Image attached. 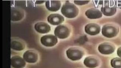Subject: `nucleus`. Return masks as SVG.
I'll return each mask as SVG.
<instances>
[{
    "mask_svg": "<svg viewBox=\"0 0 121 68\" xmlns=\"http://www.w3.org/2000/svg\"><path fill=\"white\" fill-rule=\"evenodd\" d=\"M11 47L15 50L21 51L24 49L25 46L24 44L20 40L16 39L12 40Z\"/></svg>",
    "mask_w": 121,
    "mask_h": 68,
    "instance_id": "obj_17",
    "label": "nucleus"
},
{
    "mask_svg": "<svg viewBox=\"0 0 121 68\" xmlns=\"http://www.w3.org/2000/svg\"><path fill=\"white\" fill-rule=\"evenodd\" d=\"M112 66L114 68H121V59L115 58L112 59L111 61Z\"/></svg>",
    "mask_w": 121,
    "mask_h": 68,
    "instance_id": "obj_18",
    "label": "nucleus"
},
{
    "mask_svg": "<svg viewBox=\"0 0 121 68\" xmlns=\"http://www.w3.org/2000/svg\"><path fill=\"white\" fill-rule=\"evenodd\" d=\"M24 16L22 10L17 7L12 8L11 9V20L17 21L21 20Z\"/></svg>",
    "mask_w": 121,
    "mask_h": 68,
    "instance_id": "obj_9",
    "label": "nucleus"
},
{
    "mask_svg": "<svg viewBox=\"0 0 121 68\" xmlns=\"http://www.w3.org/2000/svg\"><path fill=\"white\" fill-rule=\"evenodd\" d=\"M119 31V29L117 26L112 24H108L103 26L102 33L104 36L111 38L116 36Z\"/></svg>",
    "mask_w": 121,
    "mask_h": 68,
    "instance_id": "obj_3",
    "label": "nucleus"
},
{
    "mask_svg": "<svg viewBox=\"0 0 121 68\" xmlns=\"http://www.w3.org/2000/svg\"><path fill=\"white\" fill-rule=\"evenodd\" d=\"M68 57L73 60H78L82 56L83 53L82 51L75 48H71L67 50Z\"/></svg>",
    "mask_w": 121,
    "mask_h": 68,
    "instance_id": "obj_5",
    "label": "nucleus"
},
{
    "mask_svg": "<svg viewBox=\"0 0 121 68\" xmlns=\"http://www.w3.org/2000/svg\"><path fill=\"white\" fill-rule=\"evenodd\" d=\"M87 17L91 19H94L101 17L102 13L99 10L95 8H91L88 9L85 12Z\"/></svg>",
    "mask_w": 121,
    "mask_h": 68,
    "instance_id": "obj_15",
    "label": "nucleus"
},
{
    "mask_svg": "<svg viewBox=\"0 0 121 68\" xmlns=\"http://www.w3.org/2000/svg\"><path fill=\"white\" fill-rule=\"evenodd\" d=\"M34 28L37 32L41 34L48 33L51 30L50 26L47 23L43 22H38L36 23Z\"/></svg>",
    "mask_w": 121,
    "mask_h": 68,
    "instance_id": "obj_11",
    "label": "nucleus"
},
{
    "mask_svg": "<svg viewBox=\"0 0 121 68\" xmlns=\"http://www.w3.org/2000/svg\"><path fill=\"white\" fill-rule=\"evenodd\" d=\"M23 57L27 62L29 63L35 62L38 58V55L36 52L31 50L26 51L24 53Z\"/></svg>",
    "mask_w": 121,
    "mask_h": 68,
    "instance_id": "obj_12",
    "label": "nucleus"
},
{
    "mask_svg": "<svg viewBox=\"0 0 121 68\" xmlns=\"http://www.w3.org/2000/svg\"><path fill=\"white\" fill-rule=\"evenodd\" d=\"M40 41L42 44L47 47H51L55 45L57 42V39L53 35L48 34L41 37Z\"/></svg>",
    "mask_w": 121,
    "mask_h": 68,
    "instance_id": "obj_4",
    "label": "nucleus"
},
{
    "mask_svg": "<svg viewBox=\"0 0 121 68\" xmlns=\"http://www.w3.org/2000/svg\"><path fill=\"white\" fill-rule=\"evenodd\" d=\"M84 64L87 67L93 68L97 66L98 63L97 59L92 56H88L85 58Z\"/></svg>",
    "mask_w": 121,
    "mask_h": 68,
    "instance_id": "obj_16",
    "label": "nucleus"
},
{
    "mask_svg": "<svg viewBox=\"0 0 121 68\" xmlns=\"http://www.w3.org/2000/svg\"><path fill=\"white\" fill-rule=\"evenodd\" d=\"M61 12L66 17L72 18L78 15V9L74 4L67 1L63 5L61 9Z\"/></svg>",
    "mask_w": 121,
    "mask_h": 68,
    "instance_id": "obj_1",
    "label": "nucleus"
},
{
    "mask_svg": "<svg viewBox=\"0 0 121 68\" xmlns=\"http://www.w3.org/2000/svg\"><path fill=\"white\" fill-rule=\"evenodd\" d=\"M25 63L23 59L18 56H15L11 58V65L15 68H21L24 67Z\"/></svg>",
    "mask_w": 121,
    "mask_h": 68,
    "instance_id": "obj_14",
    "label": "nucleus"
},
{
    "mask_svg": "<svg viewBox=\"0 0 121 68\" xmlns=\"http://www.w3.org/2000/svg\"><path fill=\"white\" fill-rule=\"evenodd\" d=\"M116 1H104V5L101 10L103 14L106 16H110L114 15L117 10V3Z\"/></svg>",
    "mask_w": 121,
    "mask_h": 68,
    "instance_id": "obj_2",
    "label": "nucleus"
},
{
    "mask_svg": "<svg viewBox=\"0 0 121 68\" xmlns=\"http://www.w3.org/2000/svg\"><path fill=\"white\" fill-rule=\"evenodd\" d=\"M47 20L52 25H57L60 24L64 21V18L59 14H52L48 16Z\"/></svg>",
    "mask_w": 121,
    "mask_h": 68,
    "instance_id": "obj_8",
    "label": "nucleus"
},
{
    "mask_svg": "<svg viewBox=\"0 0 121 68\" xmlns=\"http://www.w3.org/2000/svg\"><path fill=\"white\" fill-rule=\"evenodd\" d=\"M117 54L119 56L121 57V47L118 49L117 50Z\"/></svg>",
    "mask_w": 121,
    "mask_h": 68,
    "instance_id": "obj_20",
    "label": "nucleus"
},
{
    "mask_svg": "<svg viewBox=\"0 0 121 68\" xmlns=\"http://www.w3.org/2000/svg\"><path fill=\"white\" fill-rule=\"evenodd\" d=\"M117 2V6L121 9V0H118Z\"/></svg>",
    "mask_w": 121,
    "mask_h": 68,
    "instance_id": "obj_21",
    "label": "nucleus"
},
{
    "mask_svg": "<svg viewBox=\"0 0 121 68\" xmlns=\"http://www.w3.org/2000/svg\"><path fill=\"white\" fill-rule=\"evenodd\" d=\"M45 1H37L35 2V3L37 4H40L44 2Z\"/></svg>",
    "mask_w": 121,
    "mask_h": 68,
    "instance_id": "obj_22",
    "label": "nucleus"
},
{
    "mask_svg": "<svg viewBox=\"0 0 121 68\" xmlns=\"http://www.w3.org/2000/svg\"><path fill=\"white\" fill-rule=\"evenodd\" d=\"M54 33L58 38L63 39L67 37L69 35V30L66 26L63 25H60L55 28Z\"/></svg>",
    "mask_w": 121,
    "mask_h": 68,
    "instance_id": "obj_6",
    "label": "nucleus"
},
{
    "mask_svg": "<svg viewBox=\"0 0 121 68\" xmlns=\"http://www.w3.org/2000/svg\"><path fill=\"white\" fill-rule=\"evenodd\" d=\"M47 8L51 11H56L59 10L61 6V3L59 0H47L45 3Z\"/></svg>",
    "mask_w": 121,
    "mask_h": 68,
    "instance_id": "obj_13",
    "label": "nucleus"
},
{
    "mask_svg": "<svg viewBox=\"0 0 121 68\" xmlns=\"http://www.w3.org/2000/svg\"><path fill=\"white\" fill-rule=\"evenodd\" d=\"M115 47L112 44L108 42H104L99 45L98 50L101 53L109 54L113 53L115 50Z\"/></svg>",
    "mask_w": 121,
    "mask_h": 68,
    "instance_id": "obj_7",
    "label": "nucleus"
},
{
    "mask_svg": "<svg viewBox=\"0 0 121 68\" xmlns=\"http://www.w3.org/2000/svg\"><path fill=\"white\" fill-rule=\"evenodd\" d=\"M100 30V28L98 24L91 23L87 24L85 26V30L88 34L94 35L99 33Z\"/></svg>",
    "mask_w": 121,
    "mask_h": 68,
    "instance_id": "obj_10",
    "label": "nucleus"
},
{
    "mask_svg": "<svg viewBox=\"0 0 121 68\" xmlns=\"http://www.w3.org/2000/svg\"><path fill=\"white\" fill-rule=\"evenodd\" d=\"M89 1H74V2L76 4L78 5H82L87 3Z\"/></svg>",
    "mask_w": 121,
    "mask_h": 68,
    "instance_id": "obj_19",
    "label": "nucleus"
}]
</instances>
